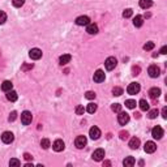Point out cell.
<instances>
[{
  "label": "cell",
  "mask_w": 167,
  "mask_h": 167,
  "mask_svg": "<svg viewBox=\"0 0 167 167\" xmlns=\"http://www.w3.org/2000/svg\"><path fill=\"white\" fill-rule=\"evenodd\" d=\"M140 90H141V86H140V84H138V82H132V84H129V85H128V87H127V93L131 94V95L137 94Z\"/></svg>",
  "instance_id": "obj_1"
},
{
  "label": "cell",
  "mask_w": 167,
  "mask_h": 167,
  "mask_svg": "<svg viewBox=\"0 0 167 167\" xmlns=\"http://www.w3.org/2000/svg\"><path fill=\"white\" fill-rule=\"evenodd\" d=\"M31 120H33V115H31L30 111H24L21 114V123L24 125H29Z\"/></svg>",
  "instance_id": "obj_2"
},
{
  "label": "cell",
  "mask_w": 167,
  "mask_h": 167,
  "mask_svg": "<svg viewBox=\"0 0 167 167\" xmlns=\"http://www.w3.org/2000/svg\"><path fill=\"white\" fill-rule=\"evenodd\" d=\"M116 64H118V60H116V59H115L114 56L107 58V59H106V61H105V67H106V69H107V71H112V69H115Z\"/></svg>",
  "instance_id": "obj_3"
},
{
  "label": "cell",
  "mask_w": 167,
  "mask_h": 167,
  "mask_svg": "<svg viewBox=\"0 0 167 167\" xmlns=\"http://www.w3.org/2000/svg\"><path fill=\"white\" fill-rule=\"evenodd\" d=\"M163 128L159 125H157V127H154V128L152 129V136L154 138H157V140H161L162 137H163Z\"/></svg>",
  "instance_id": "obj_4"
},
{
  "label": "cell",
  "mask_w": 167,
  "mask_h": 167,
  "mask_svg": "<svg viewBox=\"0 0 167 167\" xmlns=\"http://www.w3.org/2000/svg\"><path fill=\"white\" fill-rule=\"evenodd\" d=\"M13 140H14V136L12 132H9V131H5V132L2 134V141L4 144H12Z\"/></svg>",
  "instance_id": "obj_5"
},
{
  "label": "cell",
  "mask_w": 167,
  "mask_h": 167,
  "mask_svg": "<svg viewBox=\"0 0 167 167\" xmlns=\"http://www.w3.org/2000/svg\"><path fill=\"white\" fill-rule=\"evenodd\" d=\"M118 121H119V124H120V125L128 124L129 115L127 114V112H123V111H120V112H119V115H118Z\"/></svg>",
  "instance_id": "obj_6"
},
{
  "label": "cell",
  "mask_w": 167,
  "mask_h": 167,
  "mask_svg": "<svg viewBox=\"0 0 167 167\" xmlns=\"http://www.w3.org/2000/svg\"><path fill=\"white\" fill-rule=\"evenodd\" d=\"M148 73H149V76L152 77V78H156L159 76V73H161V69H159V67H157V65H150L149 68H148Z\"/></svg>",
  "instance_id": "obj_7"
},
{
  "label": "cell",
  "mask_w": 167,
  "mask_h": 167,
  "mask_svg": "<svg viewBox=\"0 0 167 167\" xmlns=\"http://www.w3.org/2000/svg\"><path fill=\"white\" fill-rule=\"evenodd\" d=\"M86 142H87V140H86L85 136H77L76 140H74V145H76L77 149H84L86 145Z\"/></svg>",
  "instance_id": "obj_8"
},
{
  "label": "cell",
  "mask_w": 167,
  "mask_h": 167,
  "mask_svg": "<svg viewBox=\"0 0 167 167\" xmlns=\"http://www.w3.org/2000/svg\"><path fill=\"white\" fill-rule=\"evenodd\" d=\"M64 148H65V144H64V141L63 140H60V138H59V140H55L54 141V144H52V149L55 150V152H63V150H64Z\"/></svg>",
  "instance_id": "obj_9"
},
{
  "label": "cell",
  "mask_w": 167,
  "mask_h": 167,
  "mask_svg": "<svg viewBox=\"0 0 167 167\" xmlns=\"http://www.w3.org/2000/svg\"><path fill=\"white\" fill-rule=\"evenodd\" d=\"M29 56L33 59V60H39V59L42 58V50H39V49H31L29 51Z\"/></svg>",
  "instance_id": "obj_10"
},
{
  "label": "cell",
  "mask_w": 167,
  "mask_h": 167,
  "mask_svg": "<svg viewBox=\"0 0 167 167\" xmlns=\"http://www.w3.org/2000/svg\"><path fill=\"white\" fill-rule=\"evenodd\" d=\"M89 136H90V138H93V140H98V138L101 137V129H99L98 127H91L89 129Z\"/></svg>",
  "instance_id": "obj_11"
},
{
  "label": "cell",
  "mask_w": 167,
  "mask_h": 167,
  "mask_svg": "<svg viewBox=\"0 0 167 167\" xmlns=\"http://www.w3.org/2000/svg\"><path fill=\"white\" fill-rule=\"evenodd\" d=\"M91 158H93L94 161H97V162H101L103 158H105V150H103V149L94 150V153H93V156H91Z\"/></svg>",
  "instance_id": "obj_12"
},
{
  "label": "cell",
  "mask_w": 167,
  "mask_h": 167,
  "mask_svg": "<svg viewBox=\"0 0 167 167\" xmlns=\"http://www.w3.org/2000/svg\"><path fill=\"white\" fill-rule=\"evenodd\" d=\"M144 150H145V153L152 154V153H154L157 150V144H156V142H153V141H148L145 144V146H144Z\"/></svg>",
  "instance_id": "obj_13"
},
{
  "label": "cell",
  "mask_w": 167,
  "mask_h": 167,
  "mask_svg": "<svg viewBox=\"0 0 167 167\" xmlns=\"http://www.w3.org/2000/svg\"><path fill=\"white\" fill-rule=\"evenodd\" d=\"M105 78H106V76H105V72H103V71H101V69H98L97 72L94 73V76H93V80H94V82H98V84L103 82V81H105Z\"/></svg>",
  "instance_id": "obj_14"
},
{
  "label": "cell",
  "mask_w": 167,
  "mask_h": 167,
  "mask_svg": "<svg viewBox=\"0 0 167 167\" xmlns=\"http://www.w3.org/2000/svg\"><path fill=\"white\" fill-rule=\"evenodd\" d=\"M86 31L89 34H91V35L97 34L98 33V25H97V24H94V22H89L86 25Z\"/></svg>",
  "instance_id": "obj_15"
},
{
  "label": "cell",
  "mask_w": 167,
  "mask_h": 167,
  "mask_svg": "<svg viewBox=\"0 0 167 167\" xmlns=\"http://www.w3.org/2000/svg\"><path fill=\"white\" fill-rule=\"evenodd\" d=\"M90 22V18L87 16H80V17L76 18V24L78 26H84V25H87Z\"/></svg>",
  "instance_id": "obj_16"
},
{
  "label": "cell",
  "mask_w": 167,
  "mask_h": 167,
  "mask_svg": "<svg viewBox=\"0 0 167 167\" xmlns=\"http://www.w3.org/2000/svg\"><path fill=\"white\" fill-rule=\"evenodd\" d=\"M159 95H161V89H159V87H152V89L149 90V97L152 99H157Z\"/></svg>",
  "instance_id": "obj_17"
},
{
  "label": "cell",
  "mask_w": 167,
  "mask_h": 167,
  "mask_svg": "<svg viewBox=\"0 0 167 167\" xmlns=\"http://www.w3.org/2000/svg\"><path fill=\"white\" fill-rule=\"evenodd\" d=\"M138 146H140V138H137V137H132V138H131V141H129V148L133 149V150H137Z\"/></svg>",
  "instance_id": "obj_18"
},
{
  "label": "cell",
  "mask_w": 167,
  "mask_h": 167,
  "mask_svg": "<svg viewBox=\"0 0 167 167\" xmlns=\"http://www.w3.org/2000/svg\"><path fill=\"white\" fill-rule=\"evenodd\" d=\"M71 59H72V56H71L69 54H64V55H61V56L59 58V63H60L61 65H65V64H68V63L71 61Z\"/></svg>",
  "instance_id": "obj_19"
},
{
  "label": "cell",
  "mask_w": 167,
  "mask_h": 167,
  "mask_svg": "<svg viewBox=\"0 0 167 167\" xmlns=\"http://www.w3.org/2000/svg\"><path fill=\"white\" fill-rule=\"evenodd\" d=\"M17 98H18V95H17V93H16L14 90H9V91H7V99H8V101H11V102H16V101H17Z\"/></svg>",
  "instance_id": "obj_20"
},
{
  "label": "cell",
  "mask_w": 167,
  "mask_h": 167,
  "mask_svg": "<svg viewBox=\"0 0 167 167\" xmlns=\"http://www.w3.org/2000/svg\"><path fill=\"white\" fill-rule=\"evenodd\" d=\"M133 25L136 26V27H141L142 25H144V17L142 16H136V17L133 18Z\"/></svg>",
  "instance_id": "obj_21"
},
{
  "label": "cell",
  "mask_w": 167,
  "mask_h": 167,
  "mask_svg": "<svg viewBox=\"0 0 167 167\" xmlns=\"http://www.w3.org/2000/svg\"><path fill=\"white\" fill-rule=\"evenodd\" d=\"M134 163H136V159H134L133 157H125L124 161H123V165H124L125 167H131V166H133Z\"/></svg>",
  "instance_id": "obj_22"
},
{
  "label": "cell",
  "mask_w": 167,
  "mask_h": 167,
  "mask_svg": "<svg viewBox=\"0 0 167 167\" xmlns=\"http://www.w3.org/2000/svg\"><path fill=\"white\" fill-rule=\"evenodd\" d=\"M13 89V84H12L11 81H4L3 84H2V90L3 91H9V90H12Z\"/></svg>",
  "instance_id": "obj_23"
},
{
  "label": "cell",
  "mask_w": 167,
  "mask_h": 167,
  "mask_svg": "<svg viewBox=\"0 0 167 167\" xmlns=\"http://www.w3.org/2000/svg\"><path fill=\"white\" fill-rule=\"evenodd\" d=\"M152 5H153L152 0H140V7L142 9H148V8H150Z\"/></svg>",
  "instance_id": "obj_24"
},
{
  "label": "cell",
  "mask_w": 167,
  "mask_h": 167,
  "mask_svg": "<svg viewBox=\"0 0 167 167\" xmlns=\"http://www.w3.org/2000/svg\"><path fill=\"white\" fill-rule=\"evenodd\" d=\"M138 105H140V109L142 111H149V103L145 101V99H141L140 102H138Z\"/></svg>",
  "instance_id": "obj_25"
},
{
  "label": "cell",
  "mask_w": 167,
  "mask_h": 167,
  "mask_svg": "<svg viewBox=\"0 0 167 167\" xmlns=\"http://www.w3.org/2000/svg\"><path fill=\"white\" fill-rule=\"evenodd\" d=\"M97 105H95V103H89V105H87V107H86V111L89 114H94L95 111H97Z\"/></svg>",
  "instance_id": "obj_26"
},
{
  "label": "cell",
  "mask_w": 167,
  "mask_h": 167,
  "mask_svg": "<svg viewBox=\"0 0 167 167\" xmlns=\"http://www.w3.org/2000/svg\"><path fill=\"white\" fill-rule=\"evenodd\" d=\"M136 101H133V99H127L125 101V107H128V109H134V107H136Z\"/></svg>",
  "instance_id": "obj_27"
},
{
  "label": "cell",
  "mask_w": 167,
  "mask_h": 167,
  "mask_svg": "<svg viewBox=\"0 0 167 167\" xmlns=\"http://www.w3.org/2000/svg\"><path fill=\"white\" fill-rule=\"evenodd\" d=\"M154 47H156V43H154V42H146L144 45V50L145 51H152Z\"/></svg>",
  "instance_id": "obj_28"
},
{
  "label": "cell",
  "mask_w": 167,
  "mask_h": 167,
  "mask_svg": "<svg viewBox=\"0 0 167 167\" xmlns=\"http://www.w3.org/2000/svg\"><path fill=\"white\" fill-rule=\"evenodd\" d=\"M41 146L43 149H49L50 146H51V144H50V140L49 138H43V140L41 141Z\"/></svg>",
  "instance_id": "obj_29"
},
{
  "label": "cell",
  "mask_w": 167,
  "mask_h": 167,
  "mask_svg": "<svg viewBox=\"0 0 167 167\" xmlns=\"http://www.w3.org/2000/svg\"><path fill=\"white\" fill-rule=\"evenodd\" d=\"M148 116H149V119H156V118L158 116V110H157V109L150 110L149 114H148Z\"/></svg>",
  "instance_id": "obj_30"
},
{
  "label": "cell",
  "mask_w": 167,
  "mask_h": 167,
  "mask_svg": "<svg viewBox=\"0 0 167 167\" xmlns=\"http://www.w3.org/2000/svg\"><path fill=\"white\" fill-rule=\"evenodd\" d=\"M132 14H133V11L131 9V8H127V9L123 12V17H124V18H129Z\"/></svg>",
  "instance_id": "obj_31"
},
{
  "label": "cell",
  "mask_w": 167,
  "mask_h": 167,
  "mask_svg": "<svg viewBox=\"0 0 167 167\" xmlns=\"http://www.w3.org/2000/svg\"><path fill=\"white\" fill-rule=\"evenodd\" d=\"M112 94L116 95V97H119V95L123 94V89H121V87H119V86H115L112 89Z\"/></svg>",
  "instance_id": "obj_32"
},
{
  "label": "cell",
  "mask_w": 167,
  "mask_h": 167,
  "mask_svg": "<svg viewBox=\"0 0 167 167\" xmlns=\"http://www.w3.org/2000/svg\"><path fill=\"white\" fill-rule=\"evenodd\" d=\"M111 110H112L114 112H120V111H121V105H119V103H114V105L111 106Z\"/></svg>",
  "instance_id": "obj_33"
},
{
  "label": "cell",
  "mask_w": 167,
  "mask_h": 167,
  "mask_svg": "<svg viewBox=\"0 0 167 167\" xmlns=\"http://www.w3.org/2000/svg\"><path fill=\"white\" fill-rule=\"evenodd\" d=\"M20 165H21V162H20L17 158H12V159L9 161V166L12 167V166H14V167H18Z\"/></svg>",
  "instance_id": "obj_34"
},
{
  "label": "cell",
  "mask_w": 167,
  "mask_h": 167,
  "mask_svg": "<svg viewBox=\"0 0 167 167\" xmlns=\"http://www.w3.org/2000/svg\"><path fill=\"white\" fill-rule=\"evenodd\" d=\"M7 21V13L4 11H0V25H3Z\"/></svg>",
  "instance_id": "obj_35"
},
{
  "label": "cell",
  "mask_w": 167,
  "mask_h": 167,
  "mask_svg": "<svg viewBox=\"0 0 167 167\" xmlns=\"http://www.w3.org/2000/svg\"><path fill=\"white\" fill-rule=\"evenodd\" d=\"M12 3H13V5L14 7H17V8H21L24 4H25V0H12Z\"/></svg>",
  "instance_id": "obj_36"
},
{
  "label": "cell",
  "mask_w": 167,
  "mask_h": 167,
  "mask_svg": "<svg viewBox=\"0 0 167 167\" xmlns=\"http://www.w3.org/2000/svg\"><path fill=\"white\" fill-rule=\"evenodd\" d=\"M74 111H76V114H77V115H84V112H85V109H84V106H82V105H78V106L76 107V110H74Z\"/></svg>",
  "instance_id": "obj_37"
},
{
  "label": "cell",
  "mask_w": 167,
  "mask_h": 167,
  "mask_svg": "<svg viewBox=\"0 0 167 167\" xmlns=\"http://www.w3.org/2000/svg\"><path fill=\"white\" fill-rule=\"evenodd\" d=\"M85 98L86 99H94L95 98V93H94V91H86Z\"/></svg>",
  "instance_id": "obj_38"
},
{
  "label": "cell",
  "mask_w": 167,
  "mask_h": 167,
  "mask_svg": "<svg viewBox=\"0 0 167 167\" xmlns=\"http://www.w3.org/2000/svg\"><path fill=\"white\" fill-rule=\"evenodd\" d=\"M16 118H17V112H16V111H12V112L9 114V118H8V120H9V121H14Z\"/></svg>",
  "instance_id": "obj_39"
},
{
  "label": "cell",
  "mask_w": 167,
  "mask_h": 167,
  "mask_svg": "<svg viewBox=\"0 0 167 167\" xmlns=\"http://www.w3.org/2000/svg\"><path fill=\"white\" fill-rule=\"evenodd\" d=\"M162 118L167 119V107H163V109H162Z\"/></svg>",
  "instance_id": "obj_40"
},
{
  "label": "cell",
  "mask_w": 167,
  "mask_h": 167,
  "mask_svg": "<svg viewBox=\"0 0 167 167\" xmlns=\"http://www.w3.org/2000/svg\"><path fill=\"white\" fill-rule=\"evenodd\" d=\"M24 158H25L26 161H33V157H31L29 153H25V154H24Z\"/></svg>",
  "instance_id": "obj_41"
},
{
  "label": "cell",
  "mask_w": 167,
  "mask_h": 167,
  "mask_svg": "<svg viewBox=\"0 0 167 167\" xmlns=\"http://www.w3.org/2000/svg\"><path fill=\"white\" fill-rule=\"evenodd\" d=\"M127 137H128V133H127V132H120V138H121V140H125Z\"/></svg>",
  "instance_id": "obj_42"
},
{
  "label": "cell",
  "mask_w": 167,
  "mask_h": 167,
  "mask_svg": "<svg viewBox=\"0 0 167 167\" xmlns=\"http://www.w3.org/2000/svg\"><path fill=\"white\" fill-rule=\"evenodd\" d=\"M133 74H138V72H140V67H133Z\"/></svg>",
  "instance_id": "obj_43"
},
{
  "label": "cell",
  "mask_w": 167,
  "mask_h": 167,
  "mask_svg": "<svg viewBox=\"0 0 167 167\" xmlns=\"http://www.w3.org/2000/svg\"><path fill=\"white\" fill-rule=\"evenodd\" d=\"M161 54H167V46H163V47H162V49H161Z\"/></svg>",
  "instance_id": "obj_44"
},
{
  "label": "cell",
  "mask_w": 167,
  "mask_h": 167,
  "mask_svg": "<svg viewBox=\"0 0 167 167\" xmlns=\"http://www.w3.org/2000/svg\"><path fill=\"white\" fill-rule=\"evenodd\" d=\"M25 167H33V163H26Z\"/></svg>",
  "instance_id": "obj_45"
}]
</instances>
